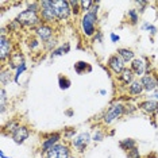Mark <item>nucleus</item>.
Listing matches in <instances>:
<instances>
[{
  "label": "nucleus",
  "mask_w": 158,
  "mask_h": 158,
  "mask_svg": "<svg viewBox=\"0 0 158 158\" xmlns=\"http://www.w3.org/2000/svg\"><path fill=\"white\" fill-rule=\"evenodd\" d=\"M110 37H111V41H112V42H119V39H120L119 35H116V34H114V33L111 34Z\"/></svg>",
  "instance_id": "37"
},
{
  "label": "nucleus",
  "mask_w": 158,
  "mask_h": 158,
  "mask_svg": "<svg viewBox=\"0 0 158 158\" xmlns=\"http://www.w3.org/2000/svg\"><path fill=\"white\" fill-rule=\"evenodd\" d=\"M70 158H77V157H70Z\"/></svg>",
  "instance_id": "42"
},
{
  "label": "nucleus",
  "mask_w": 158,
  "mask_h": 158,
  "mask_svg": "<svg viewBox=\"0 0 158 158\" xmlns=\"http://www.w3.org/2000/svg\"><path fill=\"white\" fill-rule=\"evenodd\" d=\"M98 8H99V2L93 4V7L91 8V11L85 12L81 18V28L82 33L87 37H92L95 35L96 31V23H98Z\"/></svg>",
  "instance_id": "1"
},
{
  "label": "nucleus",
  "mask_w": 158,
  "mask_h": 158,
  "mask_svg": "<svg viewBox=\"0 0 158 158\" xmlns=\"http://www.w3.org/2000/svg\"><path fill=\"white\" fill-rule=\"evenodd\" d=\"M91 139H92V136L89 132H81V134H78L76 138L72 139V145L76 147L80 153H82L85 149H87V146H88V143L91 142Z\"/></svg>",
  "instance_id": "8"
},
{
  "label": "nucleus",
  "mask_w": 158,
  "mask_h": 158,
  "mask_svg": "<svg viewBox=\"0 0 158 158\" xmlns=\"http://www.w3.org/2000/svg\"><path fill=\"white\" fill-rule=\"evenodd\" d=\"M41 19H44V22L48 23H53L56 22L57 15H56V10L53 6V2L50 0H42L41 2Z\"/></svg>",
  "instance_id": "4"
},
{
  "label": "nucleus",
  "mask_w": 158,
  "mask_h": 158,
  "mask_svg": "<svg viewBox=\"0 0 158 158\" xmlns=\"http://www.w3.org/2000/svg\"><path fill=\"white\" fill-rule=\"evenodd\" d=\"M28 46H30V49L31 50H34V49H37L38 46H39V42H38V39H31L30 41V44H28Z\"/></svg>",
  "instance_id": "36"
},
{
  "label": "nucleus",
  "mask_w": 158,
  "mask_h": 158,
  "mask_svg": "<svg viewBox=\"0 0 158 158\" xmlns=\"http://www.w3.org/2000/svg\"><path fill=\"white\" fill-rule=\"evenodd\" d=\"M143 91H145V89H143V85L141 81H132L131 84L128 85V93L132 96H139Z\"/></svg>",
  "instance_id": "18"
},
{
  "label": "nucleus",
  "mask_w": 158,
  "mask_h": 158,
  "mask_svg": "<svg viewBox=\"0 0 158 158\" xmlns=\"http://www.w3.org/2000/svg\"><path fill=\"white\" fill-rule=\"evenodd\" d=\"M138 108L147 115L158 114V100H143L138 104Z\"/></svg>",
  "instance_id": "14"
},
{
  "label": "nucleus",
  "mask_w": 158,
  "mask_h": 158,
  "mask_svg": "<svg viewBox=\"0 0 158 158\" xmlns=\"http://www.w3.org/2000/svg\"><path fill=\"white\" fill-rule=\"evenodd\" d=\"M19 123H18V122H15V120H11V122H8V123H7L6 126H4V128H3V132H4V134H7V132H10V134H12L14 131L16 130L18 127H19Z\"/></svg>",
  "instance_id": "24"
},
{
  "label": "nucleus",
  "mask_w": 158,
  "mask_h": 158,
  "mask_svg": "<svg viewBox=\"0 0 158 158\" xmlns=\"http://www.w3.org/2000/svg\"><path fill=\"white\" fill-rule=\"evenodd\" d=\"M53 27L50 26V24H46V23H42V24H39V26L35 28V33H37V37L38 39H41L42 42H48L50 38H52V35H53Z\"/></svg>",
  "instance_id": "12"
},
{
  "label": "nucleus",
  "mask_w": 158,
  "mask_h": 158,
  "mask_svg": "<svg viewBox=\"0 0 158 158\" xmlns=\"http://www.w3.org/2000/svg\"><path fill=\"white\" fill-rule=\"evenodd\" d=\"M53 6L56 10L57 19L60 20H66L72 14V8L69 6V2L66 0H53Z\"/></svg>",
  "instance_id": "5"
},
{
  "label": "nucleus",
  "mask_w": 158,
  "mask_h": 158,
  "mask_svg": "<svg viewBox=\"0 0 158 158\" xmlns=\"http://www.w3.org/2000/svg\"><path fill=\"white\" fill-rule=\"evenodd\" d=\"M136 108H138V106H132V104H124V114H132L135 112Z\"/></svg>",
  "instance_id": "35"
},
{
  "label": "nucleus",
  "mask_w": 158,
  "mask_h": 158,
  "mask_svg": "<svg viewBox=\"0 0 158 158\" xmlns=\"http://www.w3.org/2000/svg\"><path fill=\"white\" fill-rule=\"evenodd\" d=\"M141 82L143 85V89L147 92H156L158 88V78L152 73H147L143 77H141Z\"/></svg>",
  "instance_id": "11"
},
{
  "label": "nucleus",
  "mask_w": 158,
  "mask_h": 158,
  "mask_svg": "<svg viewBox=\"0 0 158 158\" xmlns=\"http://www.w3.org/2000/svg\"><path fill=\"white\" fill-rule=\"evenodd\" d=\"M130 69L132 70V73L135 76H145V72H146V64L142 58H134L131 61V68Z\"/></svg>",
  "instance_id": "15"
},
{
  "label": "nucleus",
  "mask_w": 158,
  "mask_h": 158,
  "mask_svg": "<svg viewBox=\"0 0 158 158\" xmlns=\"http://www.w3.org/2000/svg\"><path fill=\"white\" fill-rule=\"evenodd\" d=\"M15 20L20 26H24V27H35L37 28L39 24H42V19L41 16L38 15V12H34V11H30V10H24L22 11L15 18Z\"/></svg>",
  "instance_id": "2"
},
{
  "label": "nucleus",
  "mask_w": 158,
  "mask_h": 158,
  "mask_svg": "<svg viewBox=\"0 0 158 158\" xmlns=\"http://www.w3.org/2000/svg\"><path fill=\"white\" fill-rule=\"evenodd\" d=\"M74 134H76V130H74V128H72V130H69V131L66 132L65 136H66V138H70V136H72V135H74Z\"/></svg>",
  "instance_id": "39"
},
{
  "label": "nucleus",
  "mask_w": 158,
  "mask_h": 158,
  "mask_svg": "<svg viewBox=\"0 0 158 158\" xmlns=\"http://www.w3.org/2000/svg\"><path fill=\"white\" fill-rule=\"evenodd\" d=\"M142 28H143V30H147L152 35H154V34L157 33L156 26H153V24H150V23H147V22H145V23L142 24Z\"/></svg>",
  "instance_id": "30"
},
{
  "label": "nucleus",
  "mask_w": 158,
  "mask_h": 158,
  "mask_svg": "<svg viewBox=\"0 0 158 158\" xmlns=\"http://www.w3.org/2000/svg\"><path fill=\"white\" fill-rule=\"evenodd\" d=\"M127 156H128V158H142L141 154H139L138 147H134V149H131L130 152H127Z\"/></svg>",
  "instance_id": "32"
},
{
  "label": "nucleus",
  "mask_w": 158,
  "mask_h": 158,
  "mask_svg": "<svg viewBox=\"0 0 158 158\" xmlns=\"http://www.w3.org/2000/svg\"><path fill=\"white\" fill-rule=\"evenodd\" d=\"M0 157H2V158H11V157H6V154H4V152H3V150L0 152Z\"/></svg>",
  "instance_id": "40"
},
{
  "label": "nucleus",
  "mask_w": 158,
  "mask_h": 158,
  "mask_svg": "<svg viewBox=\"0 0 158 158\" xmlns=\"http://www.w3.org/2000/svg\"><path fill=\"white\" fill-rule=\"evenodd\" d=\"M60 139H61V134L60 132H53V134H49L46 138L42 141V145H41V150L42 153H48L49 150H52L56 145L60 143Z\"/></svg>",
  "instance_id": "10"
},
{
  "label": "nucleus",
  "mask_w": 158,
  "mask_h": 158,
  "mask_svg": "<svg viewBox=\"0 0 158 158\" xmlns=\"http://www.w3.org/2000/svg\"><path fill=\"white\" fill-rule=\"evenodd\" d=\"M6 99H7L6 89L2 88V91H0V112L2 114L6 111Z\"/></svg>",
  "instance_id": "27"
},
{
  "label": "nucleus",
  "mask_w": 158,
  "mask_h": 158,
  "mask_svg": "<svg viewBox=\"0 0 158 158\" xmlns=\"http://www.w3.org/2000/svg\"><path fill=\"white\" fill-rule=\"evenodd\" d=\"M58 84H60V88L61 89H68L72 85V82H70V80L68 77H65V76H60V78H58Z\"/></svg>",
  "instance_id": "28"
},
{
  "label": "nucleus",
  "mask_w": 158,
  "mask_h": 158,
  "mask_svg": "<svg viewBox=\"0 0 158 158\" xmlns=\"http://www.w3.org/2000/svg\"><path fill=\"white\" fill-rule=\"evenodd\" d=\"M74 70H76L78 74H81V73H84L85 70L91 72V70H92V68L89 66L87 62H84V61H78V62L74 64Z\"/></svg>",
  "instance_id": "23"
},
{
  "label": "nucleus",
  "mask_w": 158,
  "mask_h": 158,
  "mask_svg": "<svg viewBox=\"0 0 158 158\" xmlns=\"http://www.w3.org/2000/svg\"><path fill=\"white\" fill-rule=\"evenodd\" d=\"M124 115V104L122 103H114L108 110L103 115V123L104 124H111L112 122L119 119L120 116Z\"/></svg>",
  "instance_id": "3"
},
{
  "label": "nucleus",
  "mask_w": 158,
  "mask_h": 158,
  "mask_svg": "<svg viewBox=\"0 0 158 158\" xmlns=\"http://www.w3.org/2000/svg\"><path fill=\"white\" fill-rule=\"evenodd\" d=\"M45 156H46V158H70L72 157L69 147L66 145H62V143L56 145L52 150H49Z\"/></svg>",
  "instance_id": "6"
},
{
  "label": "nucleus",
  "mask_w": 158,
  "mask_h": 158,
  "mask_svg": "<svg viewBox=\"0 0 158 158\" xmlns=\"http://www.w3.org/2000/svg\"><path fill=\"white\" fill-rule=\"evenodd\" d=\"M127 16H128V20L132 23V24H136L138 23V19H139V15H138V11H136L135 8L132 10H128L127 12Z\"/></svg>",
  "instance_id": "25"
},
{
  "label": "nucleus",
  "mask_w": 158,
  "mask_h": 158,
  "mask_svg": "<svg viewBox=\"0 0 158 158\" xmlns=\"http://www.w3.org/2000/svg\"><path fill=\"white\" fill-rule=\"evenodd\" d=\"M103 138H104V134H103V132L100 131V130H96L95 134H93V136H92V141H95V142H102Z\"/></svg>",
  "instance_id": "34"
},
{
  "label": "nucleus",
  "mask_w": 158,
  "mask_h": 158,
  "mask_svg": "<svg viewBox=\"0 0 158 158\" xmlns=\"http://www.w3.org/2000/svg\"><path fill=\"white\" fill-rule=\"evenodd\" d=\"M102 38H103V34L100 33V31H98V33H96V37H95V42H102Z\"/></svg>",
  "instance_id": "38"
},
{
  "label": "nucleus",
  "mask_w": 158,
  "mask_h": 158,
  "mask_svg": "<svg viewBox=\"0 0 158 158\" xmlns=\"http://www.w3.org/2000/svg\"><path fill=\"white\" fill-rule=\"evenodd\" d=\"M119 81L124 85H130L131 82L134 81V73H132V70L126 68V69L123 70V73L119 76Z\"/></svg>",
  "instance_id": "17"
},
{
  "label": "nucleus",
  "mask_w": 158,
  "mask_h": 158,
  "mask_svg": "<svg viewBox=\"0 0 158 158\" xmlns=\"http://www.w3.org/2000/svg\"><path fill=\"white\" fill-rule=\"evenodd\" d=\"M95 4V2H92V0H81L80 2V7H81V11L84 12H88L91 11V8Z\"/></svg>",
  "instance_id": "26"
},
{
  "label": "nucleus",
  "mask_w": 158,
  "mask_h": 158,
  "mask_svg": "<svg viewBox=\"0 0 158 158\" xmlns=\"http://www.w3.org/2000/svg\"><path fill=\"white\" fill-rule=\"evenodd\" d=\"M69 6H70V8H72V12H73L74 15H77V14L81 11L80 2H77V0H74V2H69Z\"/></svg>",
  "instance_id": "29"
},
{
  "label": "nucleus",
  "mask_w": 158,
  "mask_h": 158,
  "mask_svg": "<svg viewBox=\"0 0 158 158\" xmlns=\"http://www.w3.org/2000/svg\"><path fill=\"white\" fill-rule=\"evenodd\" d=\"M14 142L18 143V145H22V143L26 142V139H28L30 136V130L26 127V126H19L15 131L11 134Z\"/></svg>",
  "instance_id": "13"
},
{
  "label": "nucleus",
  "mask_w": 158,
  "mask_h": 158,
  "mask_svg": "<svg viewBox=\"0 0 158 158\" xmlns=\"http://www.w3.org/2000/svg\"><path fill=\"white\" fill-rule=\"evenodd\" d=\"M154 98H156V100H158V88H157V91L154 92Z\"/></svg>",
  "instance_id": "41"
},
{
  "label": "nucleus",
  "mask_w": 158,
  "mask_h": 158,
  "mask_svg": "<svg viewBox=\"0 0 158 158\" xmlns=\"http://www.w3.org/2000/svg\"><path fill=\"white\" fill-rule=\"evenodd\" d=\"M119 146L124 150V152H130L131 149H134V147H136V142L134 141V139H131V138L122 139V141L119 142Z\"/></svg>",
  "instance_id": "21"
},
{
  "label": "nucleus",
  "mask_w": 158,
  "mask_h": 158,
  "mask_svg": "<svg viewBox=\"0 0 158 158\" xmlns=\"http://www.w3.org/2000/svg\"><path fill=\"white\" fill-rule=\"evenodd\" d=\"M26 69H27L26 64H23L22 66H19V68H18V69H16V73L14 74V77H15V78H14V81H15V82L19 81V76H20V74H22V73H23V72L26 70Z\"/></svg>",
  "instance_id": "31"
},
{
  "label": "nucleus",
  "mask_w": 158,
  "mask_h": 158,
  "mask_svg": "<svg viewBox=\"0 0 158 158\" xmlns=\"http://www.w3.org/2000/svg\"><path fill=\"white\" fill-rule=\"evenodd\" d=\"M11 56H12L11 39L7 37L6 34H2V37H0V60L6 61Z\"/></svg>",
  "instance_id": "7"
},
{
  "label": "nucleus",
  "mask_w": 158,
  "mask_h": 158,
  "mask_svg": "<svg viewBox=\"0 0 158 158\" xmlns=\"http://www.w3.org/2000/svg\"><path fill=\"white\" fill-rule=\"evenodd\" d=\"M69 52H70V44H69V42H66L65 45H62V46H60L58 49L53 50V52H52V57H58V56L66 54V53H69Z\"/></svg>",
  "instance_id": "22"
},
{
  "label": "nucleus",
  "mask_w": 158,
  "mask_h": 158,
  "mask_svg": "<svg viewBox=\"0 0 158 158\" xmlns=\"http://www.w3.org/2000/svg\"><path fill=\"white\" fill-rule=\"evenodd\" d=\"M8 66L10 69H18L19 66H22L24 64V58L22 53H12V56L8 58Z\"/></svg>",
  "instance_id": "16"
},
{
  "label": "nucleus",
  "mask_w": 158,
  "mask_h": 158,
  "mask_svg": "<svg viewBox=\"0 0 158 158\" xmlns=\"http://www.w3.org/2000/svg\"><path fill=\"white\" fill-rule=\"evenodd\" d=\"M118 56H119L124 62H131V61L134 60V52L130 49H118Z\"/></svg>",
  "instance_id": "19"
},
{
  "label": "nucleus",
  "mask_w": 158,
  "mask_h": 158,
  "mask_svg": "<svg viewBox=\"0 0 158 158\" xmlns=\"http://www.w3.org/2000/svg\"><path fill=\"white\" fill-rule=\"evenodd\" d=\"M124 61L120 58L118 54H115V56H111L110 58H108V61H107V65H108V68L114 72L115 74H120L123 73V70L126 69V66H124Z\"/></svg>",
  "instance_id": "9"
},
{
  "label": "nucleus",
  "mask_w": 158,
  "mask_h": 158,
  "mask_svg": "<svg viewBox=\"0 0 158 158\" xmlns=\"http://www.w3.org/2000/svg\"><path fill=\"white\" fill-rule=\"evenodd\" d=\"M14 77L12 76V72H11V69H3V72H2V74H0V82H2V85H7L8 82H11L12 80H14Z\"/></svg>",
  "instance_id": "20"
},
{
  "label": "nucleus",
  "mask_w": 158,
  "mask_h": 158,
  "mask_svg": "<svg viewBox=\"0 0 158 158\" xmlns=\"http://www.w3.org/2000/svg\"><path fill=\"white\" fill-rule=\"evenodd\" d=\"M56 42H57V39L56 38H50L48 42H45V48H46V50H49V52H53V48L56 46Z\"/></svg>",
  "instance_id": "33"
}]
</instances>
